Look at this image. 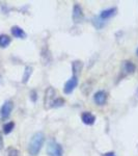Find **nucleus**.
<instances>
[{
    "instance_id": "1",
    "label": "nucleus",
    "mask_w": 138,
    "mask_h": 156,
    "mask_svg": "<svg viewBox=\"0 0 138 156\" xmlns=\"http://www.w3.org/2000/svg\"><path fill=\"white\" fill-rule=\"evenodd\" d=\"M45 142V134L43 132H36L32 135L28 146V152L30 155L36 156L41 151Z\"/></svg>"
},
{
    "instance_id": "2",
    "label": "nucleus",
    "mask_w": 138,
    "mask_h": 156,
    "mask_svg": "<svg viewBox=\"0 0 138 156\" xmlns=\"http://www.w3.org/2000/svg\"><path fill=\"white\" fill-rule=\"evenodd\" d=\"M47 154L49 156H62V147L55 140H50L47 146Z\"/></svg>"
},
{
    "instance_id": "3",
    "label": "nucleus",
    "mask_w": 138,
    "mask_h": 156,
    "mask_svg": "<svg viewBox=\"0 0 138 156\" xmlns=\"http://www.w3.org/2000/svg\"><path fill=\"white\" fill-rule=\"evenodd\" d=\"M12 108H14V103L9 101V100L3 103V105L0 108V117H1L2 120H5L9 117Z\"/></svg>"
},
{
    "instance_id": "4",
    "label": "nucleus",
    "mask_w": 138,
    "mask_h": 156,
    "mask_svg": "<svg viewBox=\"0 0 138 156\" xmlns=\"http://www.w3.org/2000/svg\"><path fill=\"white\" fill-rule=\"evenodd\" d=\"M55 96H56V92L54 90L53 87H48L45 93V106L46 107H52V104L55 101Z\"/></svg>"
},
{
    "instance_id": "5",
    "label": "nucleus",
    "mask_w": 138,
    "mask_h": 156,
    "mask_svg": "<svg viewBox=\"0 0 138 156\" xmlns=\"http://www.w3.org/2000/svg\"><path fill=\"white\" fill-rule=\"evenodd\" d=\"M77 84H78V78H77V76H72L64 84V92L66 94H71L73 90H75V87H77Z\"/></svg>"
},
{
    "instance_id": "6",
    "label": "nucleus",
    "mask_w": 138,
    "mask_h": 156,
    "mask_svg": "<svg viewBox=\"0 0 138 156\" xmlns=\"http://www.w3.org/2000/svg\"><path fill=\"white\" fill-rule=\"evenodd\" d=\"M84 15L82 12V9L79 4H75L74 9H73V20H74L75 23H79V22L83 21Z\"/></svg>"
},
{
    "instance_id": "7",
    "label": "nucleus",
    "mask_w": 138,
    "mask_h": 156,
    "mask_svg": "<svg viewBox=\"0 0 138 156\" xmlns=\"http://www.w3.org/2000/svg\"><path fill=\"white\" fill-rule=\"evenodd\" d=\"M94 101L96 104L102 106V105H104L107 101V94L104 90H99V92H97L96 94H95Z\"/></svg>"
},
{
    "instance_id": "8",
    "label": "nucleus",
    "mask_w": 138,
    "mask_h": 156,
    "mask_svg": "<svg viewBox=\"0 0 138 156\" xmlns=\"http://www.w3.org/2000/svg\"><path fill=\"white\" fill-rule=\"evenodd\" d=\"M81 119H82V122L86 125H92L96 122V117L88 112H83V114L81 115Z\"/></svg>"
},
{
    "instance_id": "9",
    "label": "nucleus",
    "mask_w": 138,
    "mask_h": 156,
    "mask_svg": "<svg viewBox=\"0 0 138 156\" xmlns=\"http://www.w3.org/2000/svg\"><path fill=\"white\" fill-rule=\"evenodd\" d=\"M11 31L15 37H18V39H25L26 37V32L19 26H12Z\"/></svg>"
},
{
    "instance_id": "10",
    "label": "nucleus",
    "mask_w": 138,
    "mask_h": 156,
    "mask_svg": "<svg viewBox=\"0 0 138 156\" xmlns=\"http://www.w3.org/2000/svg\"><path fill=\"white\" fill-rule=\"evenodd\" d=\"M115 14H116V9L115 7H111V9H107L102 11L101 14H100V18H102L103 20H106L113 17Z\"/></svg>"
},
{
    "instance_id": "11",
    "label": "nucleus",
    "mask_w": 138,
    "mask_h": 156,
    "mask_svg": "<svg viewBox=\"0 0 138 156\" xmlns=\"http://www.w3.org/2000/svg\"><path fill=\"white\" fill-rule=\"evenodd\" d=\"M11 44V37L6 34H0V48H6Z\"/></svg>"
},
{
    "instance_id": "12",
    "label": "nucleus",
    "mask_w": 138,
    "mask_h": 156,
    "mask_svg": "<svg viewBox=\"0 0 138 156\" xmlns=\"http://www.w3.org/2000/svg\"><path fill=\"white\" fill-rule=\"evenodd\" d=\"M82 67H83V64L82 62H79V60H76L72 64V69L73 72H74V76H76L77 73H80L82 70Z\"/></svg>"
},
{
    "instance_id": "13",
    "label": "nucleus",
    "mask_w": 138,
    "mask_h": 156,
    "mask_svg": "<svg viewBox=\"0 0 138 156\" xmlns=\"http://www.w3.org/2000/svg\"><path fill=\"white\" fill-rule=\"evenodd\" d=\"M92 24H94L95 27H97L98 29H101L105 25V21L102 18H100V17H97V18L92 19Z\"/></svg>"
},
{
    "instance_id": "14",
    "label": "nucleus",
    "mask_w": 138,
    "mask_h": 156,
    "mask_svg": "<svg viewBox=\"0 0 138 156\" xmlns=\"http://www.w3.org/2000/svg\"><path fill=\"white\" fill-rule=\"evenodd\" d=\"M124 68H125V71H126L127 73H134L135 70H136V66H135V65L131 62H125Z\"/></svg>"
},
{
    "instance_id": "15",
    "label": "nucleus",
    "mask_w": 138,
    "mask_h": 156,
    "mask_svg": "<svg viewBox=\"0 0 138 156\" xmlns=\"http://www.w3.org/2000/svg\"><path fill=\"white\" fill-rule=\"evenodd\" d=\"M14 128H15V123L14 122L5 123V124L3 125V132L5 133V134H9V133H11L12 130H14Z\"/></svg>"
},
{
    "instance_id": "16",
    "label": "nucleus",
    "mask_w": 138,
    "mask_h": 156,
    "mask_svg": "<svg viewBox=\"0 0 138 156\" xmlns=\"http://www.w3.org/2000/svg\"><path fill=\"white\" fill-rule=\"evenodd\" d=\"M31 73H32V68L31 67L25 68V73H24V76H23V83H26V82L28 81Z\"/></svg>"
},
{
    "instance_id": "17",
    "label": "nucleus",
    "mask_w": 138,
    "mask_h": 156,
    "mask_svg": "<svg viewBox=\"0 0 138 156\" xmlns=\"http://www.w3.org/2000/svg\"><path fill=\"white\" fill-rule=\"evenodd\" d=\"M64 103V100L61 99V98H56L55 99V101L53 102V104H52V107H59V106H62Z\"/></svg>"
},
{
    "instance_id": "18",
    "label": "nucleus",
    "mask_w": 138,
    "mask_h": 156,
    "mask_svg": "<svg viewBox=\"0 0 138 156\" xmlns=\"http://www.w3.org/2000/svg\"><path fill=\"white\" fill-rule=\"evenodd\" d=\"M9 156H19V151L16 149H11L9 151Z\"/></svg>"
},
{
    "instance_id": "19",
    "label": "nucleus",
    "mask_w": 138,
    "mask_h": 156,
    "mask_svg": "<svg viewBox=\"0 0 138 156\" xmlns=\"http://www.w3.org/2000/svg\"><path fill=\"white\" fill-rule=\"evenodd\" d=\"M36 93L34 92V90H32L31 92V99H32V101H36Z\"/></svg>"
},
{
    "instance_id": "20",
    "label": "nucleus",
    "mask_w": 138,
    "mask_h": 156,
    "mask_svg": "<svg viewBox=\"0 0 138 156\" xmlns=\"http://www.w3.org/2000/svg\"><path fill=\"white\" fill-rule=\"evenodd\" d=\"M2 147H3V137H2V135L0 134V150L2 149Z\"/></svg>"
},
{
    "instance_id": "21",
    "label": "nucleus",
    "mask_w": 138,
    "mask_h": 156,
    "mask_svg": "<svg viewBox=\"0 0 138 156\" xmlns=\"http://www.w3.org/2000/svg\"><path fill=\"white\" fill-rule=\"evenodd\" d=\"M104 156H115L114 152H108V153H105Z\"/></svg>"
},
{
    "instance_id": "22",
    "label": "nucleus",
    "mask_w": 138,
    "mask_h": 156,
    "mask_svg": "<svg viewBox=\"0 0 138 156\" xmlns=\"http://www.w3.org/2000/svg\"><path fill=\"white\" fill-rule=\"evenodd\" d=\"M136 53H137V55H138V48H137V50H136Z\"/></svg>"
}]
</instances>
